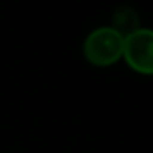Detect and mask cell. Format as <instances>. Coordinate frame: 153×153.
<instances>
[{
	"mask_svg": "<svg viewBox=\"0 0 153 153\" xmlns=\"http://www.w3.org/2000/svg\"><path fill=\"white\" fill-rule=\"evenodd\" d=\"M123 36L112 27L94 29L84 41V57L89 64L107 68L123 57Z\"/></svg>",
	"mask_w": 153,
	"mask_h": 153,
	"instance_id": "6da1fadb",
	"label": "cell"
},
{
	"mask_svg": "<svg viewBox=\"0 0 153 153\" xmlns=\"http://www.w3.org/2000/svg\"><path fill=\"white\" fill-rule=\"evenodd\" d=\"M123 59L134 71L141 75H153L152 29H139L123 39Z\"/></svg>",
	"mask_w": 153,
	"mask_h": 153,
	"instance_id": "7a4b0ae2",
	"label": "cell"
},
{
	"mask_svg": "<svg viewBox=\"0 0 153 153\" xmlns=\"http://www.w3.org/2000/svg\"><path fill=\"white\" fill-rule=\"evenodd\" d=\"M112 29L123 38L130 36L132 32L139 30V14L134 7L130 5H121L117 7L112 14Z\"/></svg>",
	"mask_w": 153,
	"mask_h": 153,
	"instance_id": "3957f363",
	"label": "cell"
}]
</instances>
